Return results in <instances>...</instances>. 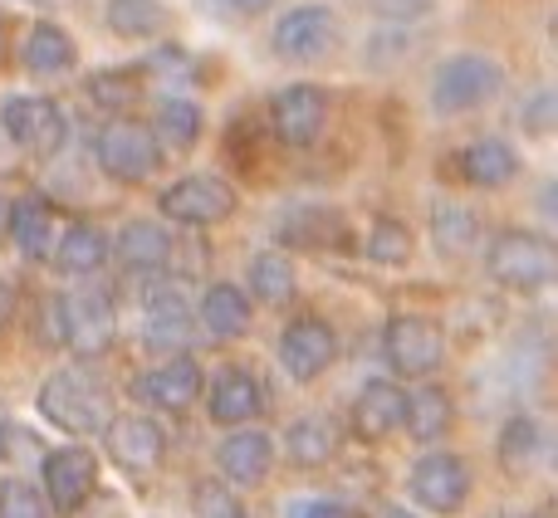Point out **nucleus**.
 <instances>
[{"label": "nucleus", "mask_w": 558, "mask_h": 518, "mask_svg": "<svg viewBox=\"0 0 558 518\" xmlns=\"http://www.w3.org/2000/svg\"><path fill=\"white\" fill-rule=\"evenodd\" d=\"M35 406L54 431L88 441V435H104V425L113 421V386L94 372V367L74 362V367H54V372L39 382Z\"/></svg>", "instance_id": "obj_1"}, {"label": "nucleus", "mask_w": 558, "mask_h": 518, "mask_svg": "<svg viewBox=\"0 0 558 518\" xmlns=\"http://www.w3.org/2000/svg\"><path fill=\"white\" fill-rule=\"evenodd\" d=\"M505 88V69L495 54H475V49H461V54H446L432 74V108L441 118H461L485 108L495 94Z\"/></svg>", "instance_id": "obj_2"}, {"label": "nucleus", "mask_w": 558, "mask_h": 518, "mask_svg": "<svg viewBox=\"0 0 558 518\" xmlns=\"http://www.w3.org/2000/svg\"><path fill=\"white\" fill-rule=\"evenodd\" d=\"M94 162L108 182L143 186V182H153L157 166H162V147H157V137L147 133V123H137V118H108L94 133Z\"/></svg>", "instance_id": "obj_3"}, {"label": "nucleus", "mask_w": 558, "mask_h": 518, "mask_svg": "<svg viewBox=\"0 0 558 518\" xmlns=\"http://www.w3.org/2000/svg\"><path fill=\"white\" fill-rule=\"evenodd\" d=\"M485 274L510 294H539L554 284V245L534 231H500L485 245Z\"/></svg>", "instance_id": "obj_4"}, {"label": "nucleus", "mask_w": 558, "mask_h": 518, "mask_svg": "<svg viewBox=\"0 0 558 518\" xmlns=\"http://www.w3.org/2000/svg\"><path fill=\"white\" fill-rule=\"evenodd\" d=\"M338 45H343V20H338V10L324 5V0L289 5L270 25V49L284 64H318V59H328Z\"/></svg>", "instance_id": "obj_5"}, {"label": "nucleus", "mask_w": 558, "mask_h": 518, "mask_svg": "<svg viewBox=\"0 0 558 518\" xmlns=\"http://www.w3.org/2000/svg\"><path fill=\"white\" fill-rule=\"evenodd\" d=\"M383 362L407 382H426L446 367V328L426 313H392L383 323Z\"/></svg>", "instance_id": "obj_6"}, {"label": "nucleus", "mask_w": 558, "mask_h": 518, "mask_svg": "<svg viewBox=\"0 0 558 518\" xmlns=\"http://www.w3.org/2000/svg\"><path fill=\"white\" fill-rule=\"evenodd\" d=\"M0 133L15 152L59 157L69 147V113L64 103H54L45 94H10L0 103Z\"/></svg>", "instance_id": "obj_7"}, {"label": "nucleus", "mask_w": 558, "mask_h": 518, "mask_svg": "<svg viewBox=\"0 0 558 518\" xmlns=\"http://www.w3.org/2000/svg\"><path fill=\"white\" fill-rule=\"evenodd\" d=\"M157 211L172 225H186V231H211V225H226L235 211H241V196L226 176L216 172H192L177 176L162 196H157Z\"/></svg>", "instance_id": "obj_8"}, {"label": "nucleus", "mask_w": 558, "mask_h": 518, "mask_svg": "<svg viewBox=\"0 0 558 518\" xmlns=\"http://www.w3.org/2000/svg\"><path fill=\"white\" fill-rule=\"evenodd\" d=\"M471 465L461 460L456 451H426L416 455L412 474H407V494H412L416 509L426 514H441V518H456L471 504Z\"/></svg>", "instance_id": "obj_9"}, {"label": "nucleus", "mask_w": 558, "mask_h": 518, "mask_svg": "<svg viewBox=\"0 0 558 518\" xmlns=\"http://www.w3.org/2000/svg\"><path fill=\"white\" fill-rule=\"evenodd\" d=\"M98 490V455L88 445H54L39 455V494L49 514H78Z\"/></svg>", "instance_id": "obj_10"}, {"label": "nucleus", "mask_w": 558, "mask_h": 518, "mask_svg": "<svg viewBox=\"0 0 558 518\" xmlns=\"http://www.w3.org/2000/svg\"><path fill=\"white\" fill-rule=\"evenodd\" d=\"M338 362V333L328 318L318 313H299L279 328V367L289 382L308 386Z\"/></svg>", "instance_id": "obj_11"}, {"label": "nucleus", "mask_w": 558, "mask_h": 518, "mask_svg": "<svg viewBox=\"0 0 558 518\" xmlns=\"http://www.w3.org/2000/svg\"><path fill=\"white\" fill-rule=\"evenodd\" d=\"M64 308V347L78 362H94L113 347L118 337V308L104 288H74V294H59Z\"/></svg>", "instance_id": "obj_12"}, {"label": "nucleus", "mask_w": 558, "mask_h": 518, "mask_svg": "<svg viewBox=\"0 0 558 518\" xmlns=\"http://www.w3.org/2000/svg\"><path fill=\"white\" fill-rule=\"evenodd\" d=\"M143 343L162 357H182L196 343V308L186 298V288L177 284H153L143 298Z\"/></svg>", "instance_id": "obj_13"}, {"label": "nucleus", "mask_w": 558, "mask_h": 518, "mask_svg": "<svg viewBox=\"0 0 558 518\" xmlns=\"http://www.w3.org/2000/svg\"><path fill=\"white\" fill-rule=\"evenodd\" d=\"M104 451L113 455L118 470L153 474V470H162V460H167V431H162L157 416L123 411L104 425Z\"/></svg>", "instance_id": "obj_14"}, {"label": "nucleus", "mask_w": 558, "mask_h": 518, "mask_svg": "<svg viewBox=\"0 0 558 518\" xmlns=\"http://www.w3.org/2000/svg\"><path fill=\"white\" fill-rule=\"evenodd\" d=\"M270 127L284 147H314L328 127V88L318 84H284L270 98Z\"/></svg>", "instance_id": "obj_15"}, {"label": "nucleus", "mask_w": 558, "mask_h": 518, "mask_svg": "<svg viewBox=\"0 0 558 518\" xmlns=\"http://www.w3.org/2000/svg\"><path fill=\"white\" fill-rule=\"evenodd\" d=\"M275 460L279 445L260 425H241V431H231L216 445V470H221V484H231V490H260L275 474Z\"/></svg>", "instance_id": "obj_16"}, {"label": "nucleus", "mask_w": 558, "mask_h": 518, "mask_svg": "<svg viewBox=\"0 0 558 518\" xmlns=\"http://www.w3.org/2000/svg\"><path fill=\"white\" fill-rule=\"evenodd\" d=\"M206 396V416L211 425H226V431H241V425H255L265 416V382L251 372V367H221L211 377V392Z\"/></svg>", "instance_id": "obj_17"}, {"label": "nucleus", "mask_w": 558, "mask_h": 518, "mask_svg": "<svg viewBox=\"0 0 558 518\" xmlns=\"http://www.w3.org/2000/svg\"><path fill=\"white\" fill-rule=\"evenodd\" d=\"M143 402L153 406V411H172V416H182V411H192L196 402H202V392H206V372H202V362H196L192 353H182V357H162V362L153 367V372L143 377Z\"/></svg>", "instance_id": "obj_18"}, {"label": "nucleus", "mask_w": 558, "mask_h": 518, "mask_svg": "<svg viewBox=\"0 0 558 518\" xmlns=\"http://www.w3.org/2000/svg\"><path fill=\"white\" fill-rule=\"evenodd\" d=\"M196 333L211 337V343H235V337L251 333V294H245L241 284H231V279H216V284H206V294L196 298Z\"/></svg>", "instance_id": "obj_19"}, {"label": "nucleus", "mask_w": 558, "mask_h": 518, "mask_svg": "<svg viewBox=\"0 0 558 518\" xmlns=\"http://www.w3.org/2000/svg\"><path fill=\"white\" fill-rule=\"evenodd\" d=\"M402 416H407V392L397 382H387V377L363 382V392L353 396V435L367 445L392 441L402 431Z\"/></svg>", "instance_id": "obj_20"}, {"label": "nucleus", "mask_w": 558, "mask_h": 518, "mask_svg": "<svg viewBox=\"0 0 558 518\" xmlns=\"http://www.w3.org/2000/svg\"><path fill=\"white\" fill-rule=\"evenodd\" d=\"M108 259H113V235L98 221H69L64 231H59L54 250H49V264L69 279H94Z\"/></svg>", "instance_id": "obj_21"}, {"label": "nucleus", "mask_w": 558, "mask_h": 518, "mask_svg": "<svg viewBox=\"0 0 558 518\" xmlns=\"http://www.w3.org/2000/svg\"><path fill=\"white\" fill-rule=\"evenodd\" d=\"M177 255V235L162 221H128L113 235V259L128 274H162Z\"/></svg>", "instance_id": "obj_22"}, {"label": "nucleus", "mask_w": 558, "mask_h": 518, "mask_svg": "<svg viewBox=\"0 0 558 518\" xmlns=\"http://www.w3.org/2000/svg\"><path fill=\"white\" fill-rule=\"evenodd\" d=\"M456 172H461L465 186H481V192H500V186H510L514 176H520V152H514V143H505V137H475V143H465L461 152H456Z\"/></svg>", "instance_id": "obj_23"}, {"label": "nucleus", "mask_w": 558, "mask_h": 518, "mask_svg": "<svg viewBox=\"0 0 558 518\" xmlns=\"http://www.w3.org/2000/svg\"><path fill=\"white\" fill-rule=\"evenodd\" d=\"M338 445H343V431H338L333 416L308 411V416H299V421H289L284 460L294 465V470H318V465H328L338 455Z\"/></svg>", "instance_id": "obj_24"}, {"label": "nucleus", "mask_w": 558, "mask_h": 518, "mask_svg": "<svg viewBox=\"0 0 558 518\" xmlns=\"http://www.w3.org/2000/svg\"><path fill=\"white\" fill-rule=\"evenodd\" d=\"M20 59H25V69L35 78H69L78 69V45H74V35H69L64 25L39 20V25H29Z\"/></svg>", "instance_id": "obj_25"}, {"label": "nucleus", "mask_w": 558, "mask_h": 518, "mask_svg": "<svg viewBox=\"0 0 558 518\" xmlns=\"http://www.w3.org/2000/svg\"><path fill=\"white\" fill-rule=\"evenodd\" d=\"M5 231H10V245L39 264L54 250V206L45 196H20V201L5 206Z\"/></svg>", "instance_id": "obj_26"}, {"label": "nucleus", "mask_w": 558, "mask_h": 518, "mask_svg": "<svg viewBox=\"0 0 558 518\" xmlns=\"http://www.w3.org/2000/svg\"><path fill=\"white\" fill-rule=\"evenodd\" d=\"M147 133L157 137V147H162V152H192V147L202 143V133H206V113H202V103H196V98L167 94L162 103H157Z\"/></svg>", "instance_id": "obj_27"}, {"label": "nucleus", "mask_w": 558, "mask_h": 518, "mask_svg": "<svg viewBox=\"0 0 558 518\" xmlns=\"http://www.w3.org/2000/svg\"><path fill=\"white\" fill-rule=\"evenodd\" d=\"M104 25L128 45H147L172 29V10L167 0H104Z\"/></svg>", "instance_id": "obj_28"}, {"label": "nucleus", "mask_w": 558, "mask_h": 518, "mask_svg": "<svg viewBox=\"0 0 558 518\" xmlns=\"http://www.w3.org/2000/svg\"><path fill=\"white\" fill-rule=\"evenodd\" d=\"M456 421V402L446 386H416L412 396H407V416H402V431L412 435L416 445H436L446 431H451Z\"/></svg>", "instance_id": "obj_29"}, {"label": "nucleus", "mask_w": 558, "mask_h": 518, "mask_svg": "<svg viewBox=\"0 0 558 518\" xmlns=\"http://www.w3.org/2000/svg\"><path fill=\"white\" fill-rule=\"evenodd\" d=\"M495 455H500V470L510 474V480H524V474L539 465V455H544V425L534 421L530 411H514L510 421L500 425Z\"/></svg>", "instance_id": "obj_30"}, {"label": "nucleus", "mask_w": 558, "mask_h": 518, "mask_svg": "<svg viewBox=\"0 0 558 518\" xmlns=\"http://www.w3.org/2000/svg\"><path fill=\"white\" fill-rule=\"evenodd\" d=\"M432 245L441 259H465L481 245V215L461 201H436L432 206Z\"/></svg>", "instance_id": "obj_31"}, {"label": "nucleus", "mask_w": 558, "mask_h": 518, "mask_svg": "<svg viewBox=\"0 0 558 518\" xmlns=\"http://www.w3.org/2000/svg\"><path fill=\"white\" fill-rule=\"evenodd\" d=\"M245 284H251L245 288L251 298H260V304H270V308H284L289 298L299 294V269L284 250H260L251 259V269H245Z\"/></svg>", "instance_id": "obj_32"}, {"label": "nucleus", "mask_w": 558, "mask_h": 518, "mask_svg": "<svg viewBox=\"0 0 558 518\" xmlns=\"http://www.w3.org/2000/svg\"><path fill=\"white\" fill-rule=\"evenodd\" d=\"M333 235H343V221H338L333 211H324V206H294V211H284V221H279V240L304 245V250H318V245H328Z\"/></svg>", "instance_id": "obj_33"}, {"label": "nucleus", "mask_w": 558, "mask_h": 518, "mask_svg": "<svg viewBox=\"0 0 558 518\" xmlns=\"http://www.w3.org/2000/svg\"><path fill=\"white\" fill-rule=\"evenodd\" d=\"M412 250H416V240H412V231H407L397 215H377L373 225H367V240H363V255L373 259V264H383V269H402V264H412Z\"/></svg>", "instance_id": "obj_34"}, {"label": "nucleus", "mask_w": 558, "mask_h": 518, "mask_svg": "<svg viewBox=\"0 0 558 518\" xmlns=\"http://www.w3.org/2000/svg\"><path fill=\"white\" fill-rule=\"evenodd\" d=\"M143 78H147V69H104V74H94L84 84V94L98 108H128L137 98V88H143Z\"/></svg>", "instance_id": "obj_35"}, {"label": "nucleus", "mask_w": 558, "mask_h": 518, "mask_svg": "<svg viewBox=\"0 0 558 518\" xmlns=\"http://www.w3.org/2000/svg\"><path fill=\"white\" fill-rule=\"evenodd\" d=\"M192 514L196 518H245V504L231 484L221 480H196L192 484Z\"/></svg>", "instance_id": "obj_36"}, {"label": "nucleus", "mask_w": 558, "mask_h": 518, "mask_svg": "<svg viewBox=\"0 0 558 518\" xmlns=\"http://www.w3.org/2000/svg\"><path fill=\"white\" fill-rule=\"evenodd\" d=\"M0 518H49V504L39 494V484L20 480V474H5L0 480Z\"/></svg>", "instance_id": "obj_37"}, {"label": "nucleus", "mask_w": 558, "mask_h": 518, "mask_svg": "<svg viewBox=\"0 0 558 518\" xmlns=\"http://www.w3.org/2000/svg\"><path fill=\"white\" fill-rule=\"evenodd\" d=\"M402 49H412V25H377L373 39L363 45V59L373 69H392L402 59Z\"/></svg>", "instance_id": "obj_38"}, {"label": "nucleus", "mask_w": 558, "mask_h": 518, "mask_svg": "<svg viewBox=\"0 0 558 518\" xmlns=\"http://www.w3.org/2000/svg\"><path fill=\"white\" fill-rule=\"evenodd\" d=\"M367 10H373L377 20H387V25H416V20H426L441 0H363Z\"/></svg>", "instance_id": "obj_39"}, {"label": "nucleus", "mask_w": 558, "mask_h": 518, "mask_svg": "<svg viewBox=\"0 0 558 518\" xmlns=\"http://www.w3.org/2000/svg\"><path fill=\"white\" fill-rule=\"evenodd\" d=\"M520 127L530 137H549L554 133V88L544 84L539 94H530L524 98V108H520Z\"/></svg>", "instance_id": "obj_40"}, {"label": "nucleus", "mask_w": 558, "mask_h": 518, "mask_svg": "<svg viewBox=\"0 0 558 518\" xmlns=\"http://www.w3.org/2000/svg\"><path fill=\"white\" fill-rule=\"evenodd\" d=\"M284 518H353V514H348V504H338V499L304 494V499H289L284 504Z\"/></svg>", "instance_id": "obj_41"}, {"label": "nucleus", "mask_w": 558, "mask_h": 518, "mask_svg": "<svg viewBox=\"0 0 558 518\" xmlns=\"http://www.w3.org/2000/svg\"><path fill=\"white\" fill-rule=\"evenodd\" d=\"M15 451H35V435L15 421H0V460H15Z\"/></svg>", "instance_id": "obj_42"}, {"label": "nucleus", "mask_w": 558, "mask_h": 518, "mask_svg": "<svg viewBox=\"0 0 558 518\" xmlns=\"http://www.w3.org/2000/svg\"><path fill=\"white\" fill-rule=\"evenodd\" d=\"M15 308H20V288L10 279H0V333L15 323Z\"/></svg>", "instance_id": "obj_43"}, {"label": "nucleus", "mask_w": 558, "mask_h": 518, "mask_svg": "<svg viewBox=\"0 0 558 518\" xmlns=\"http://www.w3.org/2000/svg\"><path fill=\"white\" fill-rule=\"evenodd\" d=\"M270 5H275V0H226V10H231V15H245V20H251V15H265Z\"/></svg>", "instance_id": "obj_44"}, {"label": "nucleus", "mask_w": 558, "mask_h": 518, "mask_svg": "<svg viewBox=\"0 0 558 518\" xmlns=\"http://www.w3.org/2000/svg\"><path fill=\"white\" fill-rule=\"evenodd\" d=\"M383 518H416V514H412V509H402V504H387Z\"/></svg>", "instance_id": "obj_45"}, {"label": "nucleus", "mask_w": 558, "mask_h": 518, "mask_svg": "<svg viewBox=\"0 0 558 518\" xmlns=\"http://www.w3.org/2000/svg\"><path fill=\"white\" fill-rule=\"evenodd\" d=\"M29 5H69V0H29Z\"/></svg>", "instance_id": "obj_46"}, {"label": "nucleus", "mask_w": 558, "mask_h": 518, "mask_svg": "<svg viewBox=\"0 0 558 518\" xmlns=\"http://www.w3.org/2000/svg\"><path fill=\"white\" fill-rule=\"evenodd\" d=\"M0 54H5V20H0Z\"/></svg>", "instance_id": "obj_47"}, {"label": "nucleus", "mask_w": 558, "mask_h": 518, "mask_svg": "<svg viewBox=\"0 0 558 518\" xmlns=\"http://www.w3.org/2000/svg\"><path fill=\"white\" fill-rule=\"evenodd\" d=\"M524 518H554V514H549V509H539V514H524Z\"/></svg>", "instance_id": "obj_48"}, {"label": "nucleus", "mask_w": 558, "mask_h": 518, "mask_svg": "<svg viewBox=\"0 0 558 518\" xmlns=\"http://www.w3.org/2000/svg\"><path fill=\"white\" fill-rule=\"evenodd\" d=\"M0 225H5V201H0Z\"/></svg>", "instance_id": "obj_49"}]
</instances>
